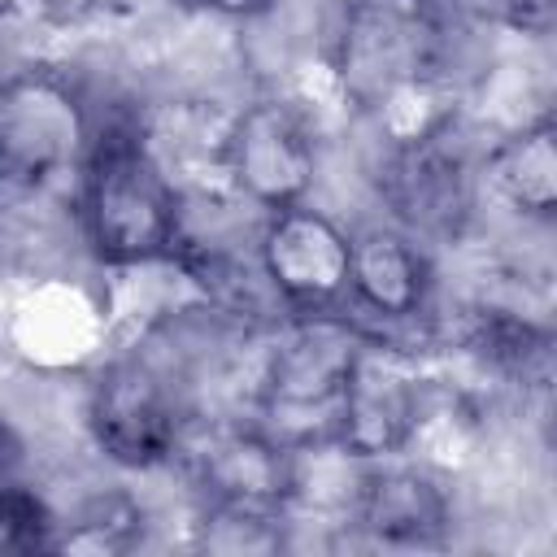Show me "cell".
<instances>
[{
  "label": "cell",
  "mask_w": 557,
  "mask_h": 557,
  "mask_svg": "<svg viewBox=\"0 0 557 557\" xmlns=\"http://www.w3.org/2000/svg\"><path fill=\"white\" fill-rule=\"evenodd\" d=\"M78 222L91 257L113 270L174 261L183 235V200L135 126L91 139L78 165Z\"/></svg>",
  "instance_id": "1"
},
{
  "label": "cell",
  "mask_w": 557,
  "mask_h": 557,
  "mask_svg": "<svg viewBox=\"0 0 557 557\" xmlns=\"http://www.w3.org/2000/svg\"><path fill=\"white\" fill-rule=\"evenodd\" d=\"M448 48L444 0H344L331 65L344 96L366 113H392L400 100L435 87Z\"/></svg>",
  "instance_id": "2"
},
{
  "label": "cell",
  "mask_w": 557,
  "mask_h": 557,
  "mask_svg": "<svg viewBox=\"0 0 557 557\" xmlns=\"http://www.w3.org/2000/svg\"><path fill=\"white\" fill-rule=\"evenodd\" d=\"M370 335L339 318V313H300L278 344L265 352L261 366V426L287 444L300 448V422L313 418L335 440V405L352 374V361Z\"/></svg>",
  "instance_id": "3"
},
{
  "label": "cell",
  "mask_w": 557,
  "mask_h": 557,
  "mask_svg": "<svg viewBox=\"0 0 557 557\" xmlns=\"http://www.w3.org/2000/svg\"><path fill=\"white\" fill-rule=\"evenodd\" d=\"M96 139L78 87L52 70H17L0 83V200L44 191L78 170Z\"/></svg>",
  "instance_id": "4"
},
{
  "label": "cell",
  "mask_w": 557,
  "mask_h": 557,
  "mask_svg": "<svg viewBox=\"0 0 557 557\" xmlns=\"http://www.w3.org/2000/svg\"><path fill=\"white\" fill-rule=\"evenodd\" d=\"M87 431L122 470H157L183 453L187 418L178 392L148 357L109 361L87 392Z\"/></svg>",
  "instance_id": "5"
},
{
  "label": "cell",
  "mask_w": 557,
  "mask_h": 557,
  "mask_svg": "<svg viewBox=\"0 0 557 557\" xmlns=\"http://www.w3.org/2000/svg\"><path fill=\"white\" fill-rule=\"evenodd\" d=\"M222 161L235 191L265 213L309 200L318 178V144L283 100L244 104L226 126Z\"/></svg>",
  "instance_id": "6"
},
{
  "label": "cell",
  "mask_w": 557,
  "mask_h": 557,
  "mask_svg": "<svg viewBox=\"0 0 557 557\" xmlns=\"http://www.w3.org/2000/svg\"><path fill=\"white\" fill-rule=\"evenodd\" d=\"M261 278L296 313H326L348 296L352 235L309 200L265 213L257 235Z\"/></svg>",
  "instance_id": "7"
},
{
  "label": "cell",
  "mask_w": 557,
  "mask_h": 557,
  "mask_svg": "<svg viewBox=\"0 0 557 557\" xmlns=\"http://www.w3.org/2000/svg\"><path fill=\"white\" fill-rule=\"evenodd\" d=\"M418 418L422 396L409 366L370 335L335 405V444L361 461L400 457L418 435Z\"/></svg>",
  "instance_id": "8"
},
{
  "label": "cell",
  "mask_w": 557,
  "mask_h": 557,
  "mask_svg": "<svg viewBox=\"0 0 557 557\" xmlns=\"http://www.w3.org/2000/svg\"><path fill=\"white\" fill-rule=\"evenodd\" d=\"M191 479L205 505L252 509V513H292V466L296 453L278 444L261 422L213 426L191 453Z\"/></svg>",
  "instance_id": "9"
},
{
  "label": "cell",
  "mask_w": 557,
  "mask_h": 557,
  "mask_svg": "<svg viewBox=\"0 0 557 557\" xmlns=\"http://www.w3.org/2000/svg\"><path fill=\"white\" fill-rule=\"evenodd\" d=\"M348 522L387 548H440L453 527V500L426 466H413L400 453L366 466Z\"/></svg>",
  "instance_id": "10"
},
{
  "label": "cell",
  "mask_w": 557,
  "mask_h": 557,
  "mask_svg": "<svg viewBox=\"0 0 557 557\" xmlns=\"http://www.w3.org/2000/svg\"><path fill=\"white\" fill-rule=\"evenodd\" d=\"M431 257L409 231L366 226L352 235L348 300L383 322H409L431 305Z\"/></svg>",
  "instance_id": "11"
},
{
  "label": "cell",
  "mask_w": 557,
  "mask_h": 557,
  "mask_svg": "<svg viewBox=\"0 0 557 557\" xmlns=\"http://www.w3.org/2000/svg\"><path fill=\"white\" fill-rule=\"evenodd\" d=\"M387 196L396 205V218L418 235H448L461 226L470 209V174L457 152L444 148L440 131H426L418 139H405V148L392 161Z\"/></svg>",
  "instance_id": "12"
},
{
  "label": "cell",
  "mask_w": 557,
  "mask_h": 557,
  "mask_svg": "<svg viewBox=\"0 0 557 557\" xmlns=\"http://www.w3.org/2000/svg\"><path fill=\"white\" fill-rule=\"evenodd\" d=\"M487 174L496 191L527 218L548 222L557 209V126L548 113L518 126L492 157Z\"/></svg>",
  "instance_id": "13"
},
{
  "label": "cell",
  "mask_w": 557,
  "mask_h": 557,
  "mask_svg": "<svg viewBox=\"0 0 557 557\" xmlns=\"http://www.w3.org/2000/svg\"><path fill=\"white\" fill-rule=\"evenodd\" d=\"M139 522L144 513L135 509L131 496H96L83 505V513L57 527V553L65 548H87V553H122L139 540Z\"/></svg>",
  "instance_id": "14"
},
{
  "label": "cell",
  "mask_w": 557,
  "mask_h": 557,
  "mask_svg": "<svg viewBox=\"0 0 557 557\" xmlns=\"http://www.w3.org/2000/svg\"><path fill=\"white\" fill-rule=\"evenodd\" d=\"M57 527L61 518L35 487H26L22 479L0 483V557L57 553Z\"/></svg>",
  "instance_id": "15"
},
{
  "label": "cell",
  "mask_w": 557,
  "mask_h": 557,
  "mask_svg": "<svg viewBox=\"0 0 557 557\" xmlns=\"http://www.w3.org/2000/svg\"><path fill=\"white\" fill-rule=\"evenodd\" d=\"M283 513H252V509H226L205 505L196 522V544L209 553H278L283 548Z\"/></svg>",
  "instance_id": "16"
},
{
  "label": "cell",
  "mask_w": 557,
  "mask_h": 557,
  "mask_svg": "<svg viewBox=\"0 0 557 557\" xmlns=\"http://www.w3.org/2000/svg\"><path fill=\"white\" fill-rule=\"evenodd\" d=\"M22 466H26V444H22V435L0 418V483H13V479L22 474Z\"/></svg>",
  "instance_id": "17"
},
{
  "label": "cell",
  "mask_w": 557,
  "mask_h": 557,
  "mask_svg": "<svg viewBox=\"0 0 557 557\" xmlns=\"http://www.w3.org/2000/svg\"><path fill=\"white\" fill-rule=\"evenodd\" d=\"M200 4L222 17H265L274 9V0H200Z\"/></svg>",
  "instance_id": "18"
}]
</instances>
